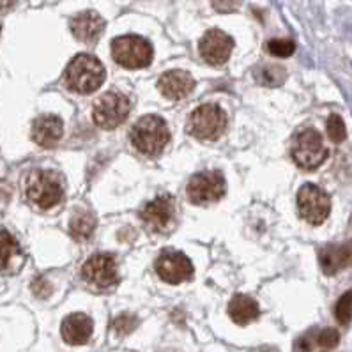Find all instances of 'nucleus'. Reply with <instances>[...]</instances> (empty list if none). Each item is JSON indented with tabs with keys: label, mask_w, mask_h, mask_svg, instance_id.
Masks as SVG:
<instances>
[{
	"label": "nucleus",
	"mask_w": 352,
	"mask_h": 352,
	"mask_svg": "<svg viewBox=\"0 0 352 352\" xmlns=\"http://www.w3.org/2000/svg\"><path fill=\"white\" fill-rule=\"evenodd\" d=\"M320 267L326 274H336L338 271L352 265V241L344 245H329L320 250Z\"/></svg>",
	"instance_id": "obj_18"
},
{
	"label": "nucleus",
	"mask_w": 352,
	"mask_h": 352,
	"mask_svg": "<svg viewBox=\"0 0 352 352\" xmlns=\"http://www.w3.org/2000/svg\"><path fill=\"white\" fill-rule=\"evenodd\" d=\"M227 129V113L218 104H202L188 119V133L204 142H214Z\"/></svg>",
	"instance_id": "obj_4"
},
{
	"label": "nucleus",
	"mask_w": 352,
	"mask_h": 352,
	"mask_svg": "<svg viewBox=\"0 0 352 352\" xmlns=\"http://www.w3.org/2000/svg\"><path fill=\"white\" fill-rule=\"evenodd\" d=\"M129 110H131V103L128 98L120 92L110 91L98 98L92 107V119L96 126L110 131V129L119 128L128 119Z\"/></svg>",
	"instance_id": "obj_7"
},
{
	"label": "nucleus",
	"mask_w": 352,
	"mask_h": 352,
	"mask_svg": "<svg viewBox=\"0 0 352 352\" xmlns=\"http://www.w3.org/2000/svg\"><path fill=\"white\" fill-rule=\"evenodd\" d=\"M253 76L257 78L258 83L265 85V87H276L282 85L283 80L287 78V73L283 67L273 66V64H264V66H257L253 71Z\"/></svg>",
	"instance_id": "obj_22"
},
{
	"label": "nucleus",
	"mask_w": 352,
	"mask_h": 352,
	"mask_svg": "<svg viewBox=\"0 0 352 352\" xmlns=\"http://www.w3.org/2000/svg\"><path fill=\"white\" fill-rule=\"evenodd\" d=\"M14 4H16V0H0V11L13 8Z\"/></svg>",
	"instance_id": "obj_31"
},
{
	"label": "nucleus",
	"mask_w": 352,
	"mask_h": 352,
	"mask_svg": "<svg viewBox=\"0 0 352 352\" xmlns=\"http://www.w3.org/2000/svg\"><path fill=\"white\" fill-rule=\"evenodd\" d=\"M170 142V129L160 116H145L131 129L133 147L144 156H160Z\"/></svg>",
	"instance_id": "obj_3"
},
{
	"label": "nucleus",
	"mask_w": 352,
	"mask_h": 352,
	"mask_svg": "<svg viewBox=\"0 0 352 352\" xmlns=\"http://www.w3.org/2000/svg\"><path fill=\"white\" fill-rule=\"evenodd\" d=\"M64 133L63 119L57 116H41L34 120L32 140L41 147H55Z\"/></svg>",
	"instance_id": "obj_17"
},
{
	"label": "nucleus",
	"mask_w": 352,
	"mask_h": 352,
	"mask_svg": "<svg viewBox=\"0 0 352 352\" xmlns=\"http://www.w3.org/2000/svg\"><path fill=\"white\" fill-rule=\"evenodd\" d=\"M311 345L307 338H299L296 344V352H310Z\"/></svg>",
	"instance_id": "obj_30"
},
{
	"label": "nucleus",
	"mask_w": 352,
	"mask_h": 352,
	"mask_svg": "<svg viewBox=\"0 0 352 352\" xmlns=\"http://www.w3.org/2000/svg\"><path fill=\"white\" fill-rule=\"evenodd\" d=\"M96 230V218L91 212H78L71 218L69 234L76 241H89Z\"/></svg>",
	"instance_id": "obj_21"
},
{
	"label": "nucleus",
	"mask_w": 352,
	"mask_h": 352,
	"mask_svg": "<svg viewBox=\"0 0 352 352\" xmlns=\"http://www.w3.org/2000/svg\"><path fill=\"white\" fill-rule=\"evenodd\" d=\"M335 315L336 320L340 324H349L352 319V290H347L342 298L338 299L335 307Z\"/></svg>",
	"instance_id": "obj_24"
},
{
	"label": "nucleus",
	"mask_w": 352,
	"mask_h": 352,
	"mask_svg": "<svg viewBox=\"0 0 352 352\" xmlns=\"http://www.w3.org/2000/svg\"><path fill=\"white\" fill-rule=\"evenodd\" d=\"M156 273L163 282L170 285H179L193 278V264L190 258L181 252L175 250H165V252L156 258Z\"/></svg>",
	"instance_id": "obj_11"
},
{
	"label": "nucleus",
	"mask_w": 352,
	"mask_h": 352,
	"mask_svg": "<svg viewBox=\"0 0 352 352\" xmlns=\"http://www.w3.org/2000/svg\"><path fill=\"white\" fill-rule=\"evenodd\" d=\"M241 2L243 0H212V6L220 13H234V11L239 9Z\"/></svg>",
	"instance_id": "obj_28"
},
{
	"label": "nucleus",
	"mask_w": 352,
	"mask_h": 352,
	"mask_svg": "<svg viewBox=\"0 0 352 352\" xmlns=\"http://www.w3.org/2000/svg\"><path fill=\"white\" fill-rule=\"evenodd\" d=\"M157 89L165 96L166 100L179 101L184 100L195 89V80L193 76L183 69L166 71L165 75L160 76L157 80Z\"/></svg>",
	"instance_id": "obj_14"
},
{
	"label": "nucleus",
	"mask_w": 352,
	"mask_h": 352,
	"mask_svg": "<svg viewBox=\"0 0 352 352\" xmlns=\"http://www.w3.org/2000/svg\"><path fill=\"white\" fill-rule=\"evenodd\" d=\"M32 289H34V294L39 296V298H46V296L52 292V287L46 283L45 278H38V280L34 282Z\"/></svg>",
	"instance_id": "obj_29"
},
{
	"label": "nucleus",
	"mask_w": 352,
	"mask_h": 352,
	"mask_svg": "<svg viewBox=\"0 0 352 352\" xmlns=\"http://www.w3.org/2000/svg\"><path fill=\"white\" fill-rule=\"evenodd\" d=\"M227 183L220 170H206L190 179L186 186L188 200L195 206H208L223 199Z\"/></svg>",
	"instance_id": "obj_8"
},
{
	"label": "nucleus",
	"mask_w": 352,
	"mask_h": 352,
	"mask_svg": "<svg viewBox=\"0 0 352 352\" xmlns=\"http://www.w3.org/2000/svg\"><path fill=\"white\" fill-rule=\"evenodd\" d=\"M94 331V322L85 314H71L63 320L60 335L69 345H85Z\"/></svg>",
	"instance_id": "obj_16"
},
{
	"label": "nucleus",
	"mask_w": 352,
	"mask_h": 352,
	"mask_svg": "<svg viewBox=\"0 0 352 352\" xmlns=\"http://www.w3.org/2000/svg\"><path fill=\"white\" fill-rule=\"evenodd\" d=\"M82 276L85 282L94 287H100V289L113 287L119 282L116 258L112 255H107V253H96L83 264Z\"/></svg>",
	"instance_id": "obj_12"
},
{
	"label": "nucleus",
	"mask_w": 352,
	"mask_h": 352,
	"mask_svg": "<svg viewBox=\"0 0 352 352\" xmlns=\"http://www.w3.org/2000/svg\"><path fill=\"white\" fill-rule=\"evenodd\" d=\"M298 208L302 220H307L310 225H320L331 212V200L319 186L305 184L298 193Z\"/></svg>",
	"instance_id": "obj_10"
},
{
	"label": "nucleus",
	"mask_w": 352,
	"mask_h": 352,
	"mask_svg": "<svg viewBox=\"0 0 352 352\" xmlns=\"http://www.w3.org/2000/svg\"><path fill=\"white\" fill-rule=\"evenodd\" d=\"M292 157L305 170H315L322 165L327 157L322 137L311 128L299 131L292 142Z\"/></svg>",
	"instance_id": "obj_9"
},
{
	"label": "nucleus",
	"mask_w": 352,
	"mask_h": 352,
	"mask_svg": "<svg viewBox=\"0 0 352 352\" xmlns=\"http://www.w3.org/2000/svg\"><path fill=\"white\" fill-rule=\"evenodd\" d=\"M112 57L126 69H142L153 63V46L140 36H120L112 41Z\"/></svg>",
	"instance_id": "obj_5"
},
{
	"label": "nucleus",
	"mask_w": 352,
	"mask_h": 352,
	"mask_svg": "<svg viewBox=\"0 0 352 352\" xmlns=\"http://www.w3.org/2000/svg\"><path fill=\"white\" fill-rule=\"evenodd\" d=\"M228 315H230V319L236 324L246 326V324L258 319L261 307H258V302L253 298H250V296L236 294L232 298V301L228 302Z\"/></svg>",
	"instance_id": "obj_19"
},
{
	"label": "nucleus",
	"mask_w": 352,
	"mask_h": 352,
	"mask_svg": "<svg viewBox=\"0 0 352 352\" xmlns=\"http://www.w3.org/2000/svg\"><path fill=\"white\" fill-rule=\"evenodd\" d=\"M21 258V248L14 236L8 230H0V273L11 271L14 264Z\"/></svg>",
	"instance_id": "obj_20"
},
{
	"label": "nucleus",
	"mask_w": 352,
	"mask_h": 352,
	"mask_svg": "<svg viewBox=\"0 0 352 352\" xmlns=\"http://www.w3.org/2000/svg\"><path fill=\"white\" fill-rule=\"evenodd\" d=\"M317 340H319L320 347L333 349V347H336V345H338L340 335H338V331H336V329H331V327H329V329H324V331H320L319 338H317Z\"/></svg>",
	"instance_id": "obj_27"
},
{
	"label": "nucleus",
	"mask_w": 352,
	"mask_h": 352,
	"mask_svg": "<svg viewBox=\"0 0 352 352\" xmlns=\"http://www.w3.org/2000/svg\"><path fill=\"white\" fill-rule=\"evenodd\" d=\"M265 48L273 57L280 58L290 57L296 52L294 41H290V39H271V41H267Z\"/></svg>",
	"instance_id": "obj_23"
},
{
	"label": "nucleus",
	"mask_w": 352,
	"mask_h": 352,
	"mask_svg": "<svg viewBox=\"0 0 352 352\" xmlns=\"http://www.w3.org/2000/svg\"><path fill=\"white\" fill-rule=\"evenodd\" d=\"M107 71L100 58L89 54H80L71 58L64 73L66 87L78 94H92L103 85Z\"/></svg>",
	"instance_id": "obj_1"
},
{
	"label": "nucleus",
	"mask_w": 352,
	"mask_h": 352,
	"mask_svg": "<svg viewBox=\"0 0 352 352\" xmlns=\"http://www.w3.org/2000/svg\"><path fill=\"white\" fill-rule=\"evenodd\" d=\"M250 352H274V351L270 347H257V349H252Z\"/></svg>",
	"instance_id": "obj_32"
},
{
	"label": "nucleus",
	"mask_w": 352,
	"mask_h": 352,
	"mask_svg": "<svg viewBox=\"0 0 352 352\" xmlns=\"http://www.w3.org/2000/svg\"><path fill=\"white\" fill-rule=\"evenodd\" d=\"M140 220L151 234H166L177 223V204L172 195H157L144 206Z\"/></svg>",
	"instance_id": "obj_6"
},
{
	"label": "nucleus",
	"mask_w": 352,
	"mask_h": 352,
	"mask_svg": "<svg viewBox=\"0 0 352 352\" xmlns=\"http://www.w3.org/2000/svg\"><path fill=\"white\" fill-rule=\"evenodd\" d=\"M234 50V39L223 30L211 29L204 34L199 43V52L202 58L211 66H221L230 58Z\"/></svg>",
	"instance_id": "obj_13"
},
{
	"label": "nucleus",
	"mask_w": 352,
	"mask_h": 352,
	"mask_svg": "<svg viewBox=\"0 0 352 352\" xmlns=\"http://www.w3.org/2000/svg\"><path fill=\"white\" fill-rule=\"evenodd\" d=\"M162 352H177V351H174V349H166V351H162Z\"/></svg>",
	"instance_id": "obj_33"
},
{
	"label": "nucleus",
	"mask_w": 352,
	"mask_h": 352,
	"mask_svg": "<svg viewBox=\"0 0 352 352\" xmlns=\"http://www.w3.org/2000/svg\"><path fill=\"white\" fill-rule=\"evenodd\" d=\"M25 197L39 209H52L64 199L63 177L52 170H32L23 181Z\"/></svg>",
	"instance_id": "obj_2"
},
{
	"label": "nucleus",
	"mask_w": 352,
	"mask_h": 352,
	"mask_svg": "<svg viewBox=\"0 0 352 352\" xmlns=\"http://www.w3.org/2000/svg\"><path fill=\"white\" fill-rule=\"evenodd\" d=\"M327 137L331 138L335 144H340L344 142L345 137H347V128H345L344 119L340 116H331L327 119Z\"/></svg>",
	"instance_id": "obj_25"
},
{
	"label": "nucleus",
	"mask_w": 352,
	"mask_h": 352,
	"mask_svg": "<svg viewBox=\"0 0 352 352\" xmlns=\"http://www.w3.org/2000/svg\"><path fill=\"white\" fill-rule=\"evenodd\" d=\"M138 320L137 317H133V315L124 314V315H119L116 320H113V329L117 331V335H129V333L137 327Z\"/></svg>",
	"instance_id": "obj_26"
},
{
	"label": "nucleus",
	"mask_w": 352,
	"mask_h": 352,
	"mask_svg": "<svg viewBox=\"0 0 352 352\" xmlns=\"http://www.w3.org/2000/svg\"><path fill=\"white\" fill-rule=\"evenodd\" d=\"M69 29L78 41L94 43L103 34L104 20L96 11H82L71 18Z\"/></svg>",
	"instance_id": "obj_15"
}]
</instances>
